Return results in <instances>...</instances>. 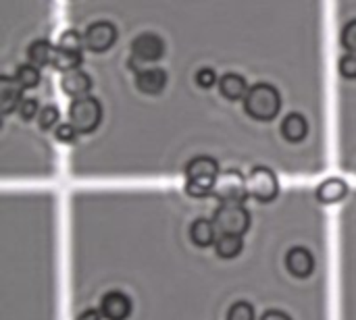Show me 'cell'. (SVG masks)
<instances>
[{
  "mask_svg": "<svg viewBox=\"0 0 356 320\" xmlns=\"http://www.w3.org/2000/svg\"><path fill=\"white\" fill-rule=\"evenodd\" d=\"M184 175H186V185H184L186 196L192 200H204L213 196L215 181L221 175L219 160L209 154H198L188 160Z\"/></svg>",
  "mask_w": 356,
  "mask_h": 320,
  "instance_id": "obj_1",
  "label": "cell"
},
{
  "mask_svg": "<svg viewBox=\"0 0 356 320\" xmlns=\"http://www.w3.org/2000/svg\"><path fill=\"white\" fill-rule=\"evenodd\" d=\"M244 110L250 119L269 123L273 121L282 110V94L275 85L261 81L250 85L246 98H244Z\"/></svg>",
  "mask_w": 356,
  "mask_h": 320,
  "instance_id": "obj_2",
  "label": "cell"
},
{
  "mask_svg": "<svg viewBox=\"0 0 356 320\" xmlns=\"http://www.w3.org/2000/svg\"><path fill=\"white\" fill-rule=\"evenodd\" d=\"M213 223L219 235H240L244 237L252 227V212L244 204L219 202L213 210Z\"/></svg>",
  "mask_w": 356,
  "mask_h": 320,
  "instance_id": "obj_3",
  "label": "cell"
},
{
  "mask_svg": "<svg viewBox=\"0 0 356 320\" xmlns=\"http://www.w3.org/2000/svg\"><path fill=\"white\" fill-rule=\"evenodd\" d=\"M102 104L100 100H96L94 96H83L71 102L69 106V123L75 125V129L81 135H90L94 133L100 123H102Z\"/></svg>",
  "mask_w": 356,
  "mask_h": 320,
  "instance_id": "obj_4",
  "label": "cell"
},
{
  "mask_svg": "<svg viewBox=\"0 0 356 320\" xmlns=\"http://www.w3.org/2000/svg\"><path fill=\"white\" fill-rule=\"evenodd\" d=\"M248 198H252L259 204H271L280 196V179L273 169L269 167H252L246 177Z\"/></svg>",
  "mask_w": 356,
  "mask_h": 320,
  "instance_id": "obj_5",
  "label": "cell"
},
{
  "mask_svg": "<svg viewBox=\"0 0 356 320\" xmlns=\"http://www.w3.org/2000/svg\"><path fill=\"white\" fill-rule=\"evenodd\" d=\"M286 273L296 281H309L317 271V254L309 246H290L284 254Z\"/></svg>",
  "mask_w": 356,
  "mask_h": 320,
  "instance_id": "obj_6",
  "label": "cell"
},
{
  "mask_svg": "<svg viewBox=\"0 0 356 320\" xmlns=\"http://www.w3.org/2000/svg\"><path fill=\"white\" fill-rule=\"evenodd\" d=\"M213 196L219 202H236L244 204L248 200V187H246V177L238 169H225L215 181Z\"/></svg>",
  "mask_w": 356,
  "mask_h": 320,
  "instance_id": "obj_7",
  "label": "cell"
},
{
  "mask_svg": "<svg viewBox=\"0 0 356 320\" xmlns=\"http://www.w3.org/2000/svg\"><path fill=\"white\" fill-rule=\"evenodd\" d=\"M100 314L104 320H129L134 317L136 304L134 298L123 292V289H106L100 298H98V306Z\"/></svg>",
  "mask_w": 356,
  "mask_h": 320,
  "instance_id": "obj_8",
  "label": "cell"
},
{
  "mask_svg": "<svg viewBox=\"0 0 356 320\" xmlns=\"http://www.w3.org/2000/svg\"><path fill=\"white\" fill-rule=\"evenodd\" d=\"M117 37H119V31L111 21H94L83 33L86 48L94 54L111 50L115 46Z\"/></svg>",
  "mask_w": 356,
  "mask_h": 320,
  "instance_id": "obj_9",
  "label": "cell"
},
{
  "mask_svg": "<svg viewBox=\"0 0 356 320\" xmlns=\"http://www.w3.org/2000/svg\"><path fill=\"white\" fill-rule=\"evenodd\" d=\"M131 56L138 62H156L165 56V42L161 35L146 31L131 42Z\"/></svg>",
  "mask_w": 356,
  "mask_h": 320,
  "instance_id": "obj_10",
  "label": "cell"
},
{
  "mask_svg": "<svg viewBox=\"0 0 356 320\" xmlns=\"http://www.w3.org/2000/svg\"><path fill=\"white\" fill-rule=\"evenodd\" d=\"M188 239H190V244H192L194 248H198V250H209L211 246H215L217 239H219V231H217L213 219L196 217V219L190 223Z\"/></svg>",
  "mask_w": 356,
  "mask_h": 320,
  "instance_id": "obj_11",
  "label": "cell"
},
{
  "mask_svg": "<svg viewBox=\"0 0 356 320\" xmlns=\"http://www.w3.org/2000/svg\"><path fill=\"white\" fill-rule=\"evenodd\" d=\"M167 81H169L167 71L159 67L142 69L136 75V87L146 96H161L167 87Z\"/></svg>",
  "mask_w": 356,
  "mask_h": 320,
  "instance_id": "obj_12",
  "label": "cell"
},
{
  "mask_svg": "<svg viewBox=\"0 0 356 320\" xmlns=\"http://www.w3.org/2000/svg\"><path fill=\"white\" fill-rule=\"evenodd\" d=\"M60 90L77 100V98H83V96H90V90H92V77L83 71V69H73V71H67L63 73L60 77Z\"/></svg>",
  "mask_w": 356,
  "mask_h": 320,
  "instance_id": "obj_13",
  "label": "cell"
},
{
  "mask_svg": "<svg viewBox=\"0 0 356 320\" xmlns=\"http://www.w3.org/2000/svg\"><path fill=\"white\" fill-rule=\"evenodd\" d=\"M23 100V87L17 83L15 77L10 75H2L0 77V110L4 117H8L10 112H15L19 108Z\"/></svg>",
  "mask_w": 356,
  "mask_h": 320,
  "instance_id": "obj_14",
  "label": "cell"
},
{
  "mask_svg": "<svg viewBox=\"0 0 356 320\" xmlns=\"http://www.w3.org/2000/svg\"><path fill=\"white\" fill-rule=\"evenodd\" d=\"M350 194V187L344 179L334 177V179H325L319 187H317V200L325 206H336L340 202H344Z\"/></svg>",
  "mask_w": 356,
  "mask_h": 320,
  "instance_id": "obj_15",
  "label": "cell"
},
{
  "mask_svg": "<svg viewBox=\"0 0 356 320\" xmlns=\"http://www.w3.org/2000/svg\"><path fill=\"white\" fill-rule=\"evenodd\" d=\"M280 127H282L284 140L290 142V144H300V142H305L307 135H309V121H307V117L300 115V112H290V115H286Z\"/></svg>",
  "mask_w": 356,
  "mask_h": 320,
  "instance_id": "obj_16",
  "label": "cell"
},
{
  "mask_svg": "<svg viewBox=\"0 0 356 320\" xmlns=\"http://www.w3.org/2000/svg\"><path fill=\"white\" fill-rule=\"evenodd\" d=\"M54 56H56V44H52L50 40H33L27 46V60L35 67H50L54 65Z\"/></svg>",
  "mask_w": 356,
  "mask_h": 320,
  "instance_id": "obj_17",
  "label": "cell"
},
{
  "mask_svg": "<svg viewBox=\"0 0 356 320\" xmlns=\"http://www.w3.org/2000/svg\"><path fill=\"white\" fill-rule=\"evenodd\" d=\"M248 83L246 79L240 75V73H225L221 79H219V92L225 100L229 102H238V100H244L246 94H248Z\"/></svg>",
  "mask_w": 356,
  "mask_h": 320,
  "instance_id": "obj_18",
  "label": "cell"
},
{
  "mask_svg": "<svg viewBox=\"0 0 356 320\" xmlns=\"http://www.w3.org/2000/svg\"><path fill=\"white\" fill-rule=\"evenodd\" d=\"M246 242L240 235H219L217 244H215V256L219 260H238L244 254Z\"/></svg>",
  "mask_w": 356,
  "mask_h": 320,
  "instance_id": "obj_19",
  "label": "cell"
},
{
  "mask_svg": "<svg viewBox=\"0 0 356 320\" xmlns=\"http://www.w3.org/2000/svg\"><path fill=\"white\" fill-rule=\"evenodd\" d=\"M13 77L17 79V83H19L23 90H33V87H38L40 81H42L40 67H35V65H31V62H25V65L17 67V71H15Z\"/></svg>",
  "mask_w": 356,
  "mask_h": 320,
  "instance_id": "obj_20",
  "label": "cell"
},
{
  "mask_svg": "<svg viewBox=\"0 0 356 320\" xmlns=\"http://www.w3.org/2000/svg\"><path fill=\"white\" fill-rule=\"evenodd\" d=\"M58 50H65V52H75V54H83V48H86V42H83V35L75 29H67L60 33L58 37V44H56Z\"/></svg>",
  "mask_w": 356,
  "mask_h": 320,
  "instance_id": "obj_21",
  "label": "cell"
},
{
  "mask_svg": "<svg viewBox=\"0 0 356 320\" xmlns=\"http://www.w3.org/2000/svg\"><path fill=\"white\" fill-rule=\"evenodd\" d=\"M35 121H38V127H40L42 131L56 129L58 123H60V110H58V106H56V104H46V106H42V110H40V115H38Z\"/></svg>",
  "mask_w": 356,
  "mask_h": 320,
  "instance_id": "obj_22",
  "label": "cell"
},
{
  "mask_svg": "<svg viewBox=\"0 0 356 320\" xmlns=\"http://www.w3.org/2000/svg\"><path fill=\"white\" fill-rule=\"evenodd\" d=\"M225 320H257V308L250 300H238L227 310Z\"/></svg>",
  "mask_w": 356,
  "mask_h": 320,
  "instance_id": "obj_23",
  "label": "cell"
},
{
  "mask_svg": "<svg viewBox=\"0 0 356 320\" xmlns=\"http://www.w3.org/2000/svg\"><path fill=\"white\" fill-rule=\"evenodd\" d=\"M79 135H81V133L75 129V125H73V123H58V127L54 129V137H56V142H60V144H65V146H73V144H77Z\"/></svg>",
  "mask_w": 356,
  "mask_h": 320,
  "instance_id": "obj_24",
  "label": "cell"
},
{
  "mask_svg": "<svg viewBox=\"0 0 356 320\" xmlns=\"http://www.w3.org/2000/svg\"><path fill=\"white\" fill-rule=\"evenodd\" d=\"M40 110H42V106H40L38 98H23L17 108V115L21 117V121H33V119H38Z\"/></svg>",
  "mask_w": 356,
  "mask_h": 320,
  "instance_id": "obj_25",
  "label": "cell"
},
{
  "mask_svg": "<svg viewBox=\"0 0 356 320\" xmlns=\"http://www.w3.org/2000/svg\"><path fill=\"white\" fill-rule=\"evenodd\" d=\"M196 85L198 87H202V90H211L213 85H217L219 83V79L221 77H217V73H215V69H211V67H200L198 71H196Z\"/></svg>",
  "mask_w": 356,
  "mask_h": 320,
  "instance_id": "obj_26",
  "label": "cell"
},
{
  "mask_svg": "<svg viewBox=\"0 0 356 320\" xmlns=\"http://www.w3.org/2000/svg\"><path fill=\"white\" fill-rule=\"evenodd\" d=\"M340 42H342V46L346 48V52L356 54V19H350V21L344 25V29H342V33H340Z\"/></svg>",
  "mask_w": 356,
  "mask_h": 320,
  "instance_id": "obj_27",
  "label": "cell"
},
{
  "mask_svg": "<svg viewBox=\"0 0 356 320\" xmlns=\"http://www.w3.org/2000/svg\"><path fill=\"white\" fill-rule=\"evenodd\" d=\"M338 69H340V75H342L344 79H356V54L346 52V54L340 58Z\"/></svg>",
  "mask_w": 356,
  "mask_h": 320,
  "instance_id": "obj_28",
  "label": "cell"
},
{
  "mask_svg": "<svg viewBox=\"0 0 356 320\" xmlns=\"http://www.w3.org/2000/svg\"><path fill=\"white\" fill-rule=\"evenodd\" d=\"M259 320H294V317L288 310H282V308H267Z\"/></svg>",
  "mask_w": 356,
  "mask_h": 320,
  "instance_id": "obj_29",
  "label": "cell"
},
{
  "mask_svg": "<svg viewBox=\"0 0 356 320\" xmlns=\"http://www.w3.org/2000/svg\"><path fill=\"white\" fill-rule=\"evenodd\" d=\"M73 320H104V317L100 314V310H98V308L90 306V308L81 310L79 314H75V317H73Z\"/></svg>",
  "mask_w": 356,
  "mask_h": 320,
  "instance_id": "obj_30",
  "label": "cell"
}]
</instances>
